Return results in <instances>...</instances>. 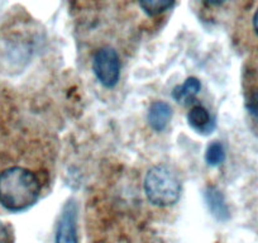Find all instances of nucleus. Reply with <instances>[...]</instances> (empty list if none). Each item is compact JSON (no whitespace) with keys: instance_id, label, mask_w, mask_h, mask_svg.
<instances>
[{"instance_id":"1a4fd4ad","label":"nucleus","mask_w":258,"mask_h":243,"mask_svg":"<svg viewBox=\"0 0 258 243\" xmlns=\"http://www.w3.org/2000/svg\"><path fill=\"white\" fill-rule=\"evenodd\" d=\"M175 0H138L140 8L148 17H157L172 8Z\"/></svg>"},{"instance_id":"f03ea898","label":"nucleus","mask_w":258,"mask_h":243,"mask_svg":"<svg viewBox=\"0 0 258 243\" xmlns=\"http://www.w3.org/2000/svg\"><path fill=\"white\" fill-rule=\"evenodd\" d=\"M145 192L153 205L170 207L180 199V178L168 166L156 165L151 167L146 175Z\"/></svg>"},{"instance_id":"f257e3e1","label":"nucleus","mask_w":258,"mask_h":243,"mask_svg":"<svg viewBox=\"0 0 258 243\" xmlns=\"http://www.w3.org/2000/svg\"><path fill=\"white\" fill-rule=\"evenodd\" d=\"M39 193V181L31 170L19 165L0 168V205L6 210H27L36 204Z\"/></svg>"},{"instance_id":"f8f14e48","label":"nucleus","mask_w":258,"mask_h":243,"mask_svg":"<svg viewBox=\"0 0 258 243\" xmlns=\"http://www.w3.org/2000/svg\"><path fill=\"white\" fill-rule=\"evenodd\" d=\"M0 243H11V232L6 223L0 220Z\"/></svg>"},{"instance_id":"9d476101","label":"nucleus","mask_w":258,"mask_h":243,"mask_svg":"<svg viewBox=\"0 0 258 243\" xmlns=\"http://www.w3.org/2000/svg\"><path fill=\"white\" fill-rule=\"evenodd\" d=\"M205 160L210 166H219L225 160V150L224 146L220 142H213L208 146L207 152H205Z\"/></svg>"},{"instance_id":"20e7f679","label":"nucleus","mask_w":258,"mask_h":243,"mask_svg":"<svg viewBox=\"0 0 258 243\" xmlns=\"http://www.w3.org/2000/svg\"><path fill=\"white\" fill-rule=\"evenodd\" d=\"M76 204L74 202L64 205L58 220L56 233V243H78V230H76Z\"/></svg>"},{"instance_id":"9b49d317","label":"nucleus","mask_w":258,"mask_h":243,"mask_svg":"<svg viewBox=\"0 0 258 243\" xmlns=\"http://www.w3.org/2000/svg\"><path fill=\"white\" fill-rule=\"evenodd\" d=\"M247 109L248 111H249L250 115L258 120V90L254 91V93L249 96V99H248Z\"/></svg>"},{"instance_id":"ddd939ff","label":"nucleus","mask_w":258,"mask_h":243,"mask_svg":"<svg viewBox=\"0 0 258 243\" xmlns=\"http://www.w3.org/2000/svg\"><path fill=\"white\" fill-rule=\"evenodd\" d=\"M4 119H6V100H4L3 94L0 90V131L4 125Z\"/></svg>"},{"instance_id":"6e6552de","label":"nucleus","mask_w":258,"mask_h":243,"mask_svg":"<svg viewBox=\"0 0 258 243\" xmlns=\"http://www.w3.org/2000/svg\"><path fill=\"white\" fill-rule=\"evenodd\" d=\"M200 81L197 78H188L182 85L176 86L172 91V96L178 103H187L200 91Z\"/></svg>"},{"instance_id":"39448f33","label":"nucleus","mask_w":258,"mask_h":243,"mask_svg":"<svg viewBox=\"0 0 258 243\" xmlns=\"http://www.w3.org/2000/svg\"><path fill=\"white\" fill-rule=\"evenodd\" d=\"M187 120L191 128L202 135H209L215 128V120L203 105L192 106L187 114Z\"/></svg>"},{"instance_id":"423d86ee","label":"nucleus","mask_w":258,"mask_h":243,"mask_svg":"<svg viewBox=\"0 0 258 243\" xmlns=\"http://www.w3.org/2000/svg\"><path fill=\"white\" fill-rule=\"evenodd\" d=\"M172 116V109L165 101H155L148 110V123L157 132L165 130Z\"/></svg>"},{"instance_id":"0eeeda50","label":"nucleus","mask_w":258,"mask_h":243,"mask_svg":"<svg viewBox=\"0 0 258 243\" xmlns=\"http://www.w3.org/2000/svg\"><path fill=\"white\" fill-rule=\"evenodd\" d=\"M205 199H207L208 207L212 210L213 214L218 218V219H227L228 218V208L225 204L224 197L222 193L217 189L215 187H209L205 192Z\"/></svg>"},{"instance_id":"7ed1b4c3","label":"nucleus","mask_w":258,"mask_h":243,"mask_svg":"<svg viewBox=\"0 0 258 243\" xmlns=\"http://www.w3.org/2000/svg\"><path fill=\"white\" fill-rule=\"evenodd\" d=\"M93 70L96 79L105 88H113L118 84L120 76L119 56L113 47H101L94 54Z\"/></svg>"},{"instance_id":"4468645a","label":"nucleus","mask_w":258,"mask_h":243,"mask_svg":"<svg viewBox=\"0 0 258 243\" xmlns=\"http://www.w3.org/2000/svg\"><path fill=\"white\" fill-rule=\"evenodd\" d=\"M252 24H253V31L255 32V34H257V37H258V8L255 9V12H254Z\"/></svg>"}]
</instances>
